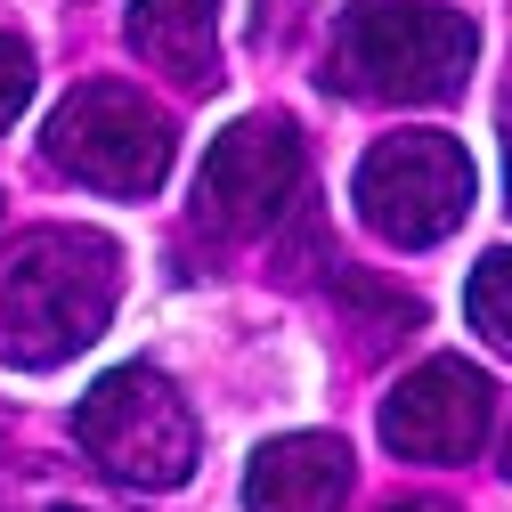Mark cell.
I'll list each match as a JSON object with an SVG mask.
<instances>
[{"label": "cell", "mask_w": 512, "mask_h": 512, "mask_svg": "<svg viewBox=\"0 0 512 512\" xmlns=\"http://www.w3.org/2000/svg\"><path fill=\"white\" fill-rule=\"evenodd\" d=\"M122 293V252L98 228H25L0 252V358L9 366H66L90 350Z\"/></svg>", "instance_id": "cell-1"}, {"label": "cell", "mask_w": 512, "mask_h": 512, "mask_svg": "<svg viewBox=\"0 0 512 512\" xmlns=\"http://www.w3.org/2000/svg\"><path fill=\"white\" fill-rule=\"evenodd\" d=\"M480 57V33L464 9L439 0H358L342 9L326 41V90L366 98V106H431L456 98Z\"/></svg>", "instance_id": "cell-2"}, {"label": "cell", "mask_w": 512, "mask_h": 512, "mask_svg": "<svg viewBox=\"0 0 512 512\" xmlns=\"http://www.w3.org/2000/svg\"><path fill=\"white\" fill-rule=\"evenodd\" d=\"M74 439H82V456L122 480V488H179L187 472H196L204 456V439H196V415H187V399L171 391V382L155 366H114L90 382V399L74 407Z\"/></svg>", "instance_id": "cell-3"}, {"label": "cell", "mask_w": 512, "mask_h": 512, "mask_svg": "<svg viewBox=\"0 0 512 512\" xmlns=\"http://www.w3.org/2000/svg\"><path fill=\"white\" fill-rule=\"evenodd\" d=\"M41 155L98 196H155L171 171V114L122 82H82L49 114Z\"/></svg>", "instance_id": "cell-4"}, {"label": "cell", "mask_w": 512, "mask_h": 512, "mask_svg": "<svg viewBox=\"0 0 512 512\" xmlns=\"http://www.w3.org/2000/svg\"><path fill=\"white\" fill-rule=\"evenodd\" d=\"M464 212H472V155H464V139L399 131V139L366 147V163H358V220L382 244L423 252L439 236H456Z\"/></svg>", "instance_id": "cell-5"}, {"label": "cell", "mask_w": 512, "mask_h": 512, "mask_svg": "<svg viewBox=\"0 0 512 512\" xmlns=\"http://www.w3.org/2000/svg\"><path fill=\"white\" fill-rule=\"evenodd\" d=\"M293 187H301V131L285 114H244L204 155L196 212L220 236H269V220L293 204Z\"/></svg>", "instance_id": "cell-6"}, {"label": "cell", "mask_w": 512, "mask_h": 512, "mask_svg": "<svg viewBox=\"0 0 512 512\" xmlns=\"http://www.w3.org/2000/svg\"><path fill=\"white\" fill-rule=\"evenodd\" d=\"M496 423V382L472 358H431L382 399V439L407 464H464Z\"/></svg>", "instance_id": "cell-7"}, {"label": "cell", "mask_w": 512, "mask_h": 512, "mask_svg": "<svg viewBox=\"0 0 512 512\" xmlns=\"http://www.w3.org/2000/svg\"><path fill=\"white\" fill-rule=\"evenodd\" d=\"M350 447L334 431H285L244 464V512H342Z\"/></svg>", "instance_id": "cell-8"}, {"label": "cell", "mask_w": 512, "mask_h": 512, "mask_svg": "<svg viewBox=\"0 0 512 512\" xmlns=\"http://www.w3.org/2000/svg\"><path fill=\"white\" fill-rule=\"evenodd\" d=\"M122 33L171 82H187V90L220 82V0H139Z\"/></svg>", "instance_id": "cell-9"}, {"label": "cell", "mask_w": 512, "mask_h": 512, "mask_svg": "<svg viewBox=\"0 0 512 512\" xmlns=\"http://www.w3.org/2000/svg\"><path fill=\"white\" fill-rule=\"evenodd\" d=\"M464 317L512 358V244L504 252H488V261L472 269V285H464Z\"/></svg>", "instance_id": "cell-10"}, {"label": "cell", "mask_w": 512, "mask_h": 512, "mask_svg": "<svg viewBox=\"0 0 512 512\" xmlns=\"http://www.w3.org/2000/svg\"><path fill=\"white\" fill-rule=\"evenodd\" d=\"M33 106V49L17 41V33H0V131Z\"/></svg>", "instance_id": "cell-11"}, {"label": "cell", "mask_w": 512, "mask_h": 512, "mask_svg": "<svg viewBox=\"0 0 512 512\" xmlns=\"http://www.w3.org/2000/svg\"><path fill=\"white\" fill-rule=\"evenodd\" d=\"M504 196H512V114H504Z\"/></svg>", "instance_id": "cell-12"}, {"label": "cell", "mask_w": 512, "mask_h": 512, "mask_svg": "<svg viewBox=\"0 0 512 512\" xmlns=\"http://www.w3.org/2000/svg\"><path fill=\"white\" fill-rule=\"evenodd\" d=\"M382 512H447V504H431V496H415V504H382Z\"/></svg>", "instance_id": "cell-13"}, {"label": "cell", "mask_w": 512, "mask_h": 512, "mask_svg": "<svg viewBox=\"0 0 512 512\" xmlns=\"http://www.w3.org/2000/svg\"><path fill=\"white\" fill-rule=\"evenodd\" d=\"M504 472H512V431H504Z\"/></svg>", "instance_id": "cell-14"}]
</instances>
